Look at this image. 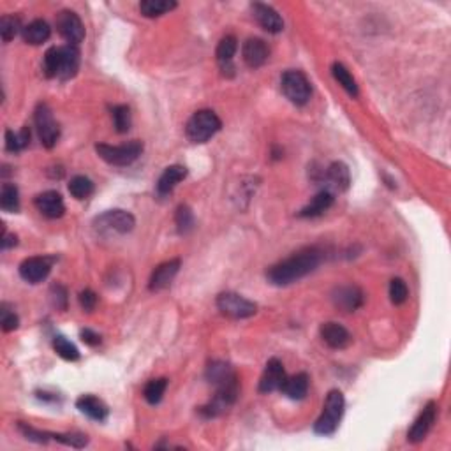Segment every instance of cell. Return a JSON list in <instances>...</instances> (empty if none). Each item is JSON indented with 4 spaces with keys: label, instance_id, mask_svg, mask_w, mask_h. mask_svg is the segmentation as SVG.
Wrapping results in <instances>:
<instances>
[{
    "label": "cell",
    "instance_id": "277c9868",
    "mask_svg": "<svg viewBox=\"0 0 451 451\" xmlns=\"http://www.w3.org/2000/svg\"><path fill=\"white\" fill-rule=\"evenodd\" d=\"M222 122L212 110H199L189 119L185 134L192 143H207L221 130Z\"/></svg>",
    "mask_w": 451,
    "mask_h": 451
},
{
    "label": "cell",
    "instance_id": "ac0fdd59",
    "mask_svg": "<svg viewBox=\"0 0 451 451\" xmlns=\"http://www.w3.org/2000/svg\"><path fill=\"white\" fill-rule=\"evenodd\" d=\"M237 50H238V42L235 35H226V37H222L221 42L217 44L215 57H217L219 67H221L224 76H233L235 74L233 57L235 53H237Z\"/></svg>",
    "mask_w": 451,
    "mask_h": 451
},
{
    "label": "cell",
    "instance_id": "7c38bea8",
    "mask_svg": "<svg viewBox=\"0 0 451 451\" xmlns=\"http://www.w3.org/2000/svg\"><path fill=\"white\" fill-rule=\"evenodd\" d=\"M286 379L287 375L286 371H284L282 361H279L277 358L268 359L263 375L259 379V391L261 393H272V391L282 390Z\"/></svg>",
    "mask_w": 451,
    "mask_h": 451
},
{
    "label": "cell",
    "instance_id": "f1b7e54d",
    "mask_svg": "<svg viewBox=\"0 0 451 451\" xmlns=\"http://www.w3.org/2000/svg\"><path fill=\"white\" fill-rule=\"evenodd\" d=\"M175 8L176 2H173V0H143L139 4V11L146 18H159V16L173 11Z\"/></svg>",
    "mask_w": 451,
    "mask_h": 451
},
{
    "label": "cell",
    "instance_id": "f35d334b",
    "mask_svg": "<svg viewBox=\"0 0 451 451\" xmlns=\"http://www.w3.org/2000/svg\"><path fill=\"white\" fill-rule=\"evenodd\" d=\"M409 296V289H407V284L402 279H393L390 282V300L393 305H402V303L407 300Z\"/></svg>",
    "mask_w": 451,
    "mask_h": 451
},
{
    "label": "cell",
    "instance_id": "52a82bcc",
    "mask_svg": "<svg viewBox=\"0 0 451 451\" xmlns=\"http://www.w3.org/2000/svg\"><path fill=\"white\" fill-rule=\"evenodd\" d=\"M217 309L231 319L253 318L257 312V305L237 293H221L217 296Z\"/></svg>",
    "mask_w": 451,
    "mask_h": 451
},
{
    "label": "cell",
    "instance_id": "1f68e13d",
    "mask_svg": "<svg viewBox=\"0 0 451 451\" xmlns=\"http://www.w3.org/2000/svg\"><path fill=\"white\" fill-rule=\"evenodd\" d=\"M166 388H168V379H152L150 382H146L145 390H143V397H145V400L150 405H157L164 397Z\"/></svg>",
    "mask_w": 451,
    "mask_h": 451
},
{
    "label": "cell",
    "instance_id": "83f0119b",
    "mask_svg": "<svg viewBox=\"0 0 451 451\" xmlns=\"http://www.w3.org/2000/svg\"><path fill=\"white\" fill-rule=\"evenodd\" d=\"M332 74H333V78L337 80V83L341 85L346 92L349 94V96L358 97V92H359L358 85H356V80L352 78V74L349 73L348 67H346L344 64H341V62H335V64L332 65Z\"/></svg>",
    "mask_w": 451,
    "mask_h": 451
},
{
    "label": "cell",
    "instance_id": "7402d4cb",
    "mask_svg": "<svg viewBox=\"0 0 451 451\" xmlns=\"http://www.w3.org/2000/svg\"><path fill=\"white\" fill-rule=\"evenodd\" d=\"M76 407L81 414L88 416L94 421H104L108 418V407L103 400H99L94 395H81L76 400Z\"/></svg>",
    "mask_w": 451,
    "mask_h": 451
},
{
    "label": "cell",
    "instance_id": "ffe728a7",
    "mask_svg": "<svg viewBox=\"0 0 451 451\" xmlns=\"http://www.w3.org/2000/svg\"><path fill=\"white\" fill-rule=\"evenodd\" d=\"M319 333H321V339L325 341V344L332 349H344L351 344V333L339 323H325Z\"/></svg>",
    "mask_w": 451,
    "mask_h": 451
},
{
    "label": "cell",
    "instance_id": "603a6c76",
    "mask_svg": "<svg viewBox=\"0 0 451 451\" xmlns=\"http://www.w3.org/2000/svg\"><path fill=\"white\" fill-rule=\"evenodd\" d=\"M185 176H187V169H185L184 166H168V168L162 171V175L159 176V180H157V192L161 196H168Z\"/></svg>",
    "mask_w": 451,
    "mask_h": 451
},
{
    "label": "cell",
    "instance_id": "b9f144b4",
    "mask_svg": "<svg viewBox=\"0 0 451 451\" xmlns=\"http://www.w3.org/2000/svg\"><path fill=\"white\" fill-rule=\"evenodd\" d=\"M51 300H53V305L57 309L65 310L67 309V289L64 286H60V284L53 286L51 287Z\"/></svg>",
    "mask_w": 451,
    "mask_h": 451
},
{
    "label": "cell",
    "instance_id": "7a4b0ae2",
    "mask_svg": "<svg viewBox=\"0 0 451 451\" xmlns=\"http://www.w3.org/2000/svg\"><path fill=\"white\" fill-rule=\"evenodd\" d=\"M321 250L316 247H309L295 253L287 259L280 261V263L273 264L266 270L268 282L273 286H289V284L296 282V280L303 279L314 272L321 263Z\"/></svg>",
    "mask_w": 451,
    "mask_h": 451
},
{
    "label": "cell",
    "instance_id": "6da1fadb",
    "mask_svg": "<svg viewBox=\"0 0 451 451\" xmlns=\"http://www.w3.org/2000/svg\"><path fill=\"white\" fill-rule=\"evenodd\" d=\"M207 379L215 386V395L207 405H203L199 413L205 418H215L226 413L237 402L240 384L237 372L226 361H212L207 367Z\"/></svg>",
    "mask_w": 451,
    "mask_h": 451
},
{
    "label": "cell",
    "instance_id": "8fae6325",
    "mask_svg": "<svg viewBox=\"0 0 451 451\" xmlns=\"http://www.w3.org/2000/svg\"><path fill=\"white\" fill-rule=\"evenodd\" d=\"M437 418V404L436 402H428L427 405L423 407L418 418L414 420L413 427L409 428V432H407V441L413 444L421 443V441L427 437V434L430 432V428L434 427Z\"/></svg>",
    "mask_w": 451,
    "mask_h": 451
},
{
    "label": "cell",
    "instance_id": "7bdbcfd3",
    "mask_svg": "<svg viewBox=\"0 0 451 451\" xmlns=\"http://www.w3.org/2000/svg\"><path fill=\"white\" fill-rule=\"evenodd\" d=\"M78 300H80L81 309L87 310V312H92V310L96 309V305H97V295L94 293L92 289L81 291L80 296H78Z\"/></svg>",
    "mask_w": 451,
    "mask_h": 451
},
{
    "label": "cell",
    "instance_id": "4dcf8cb0",
    "mask_svg": "<svg viewBox=\"0 0 451 451\" xmlns=\"http://www.w3.org/2000/svg\"><path fill=\"white\" fill-rule=\"evenodd\" d=\"M31 143V129L24 127L19 133H12V130H6V150L8 152H22L24 148H27Z\"/></svg>",
    "mask_w": 451,
    "mask_h": 451
},
{
    "label": "cell",
    "instance_id": "4316f807",
    "mask_svg": "<svg viewBox=\"0 0 451 451\" xmlns=\"http://www.w3.org/2000/svg\"><path fill=\"white\" fill-rule=\"evenodd\" d=\"M333 205V194L330 191H321L319 194H316L312 198V201L307 205L305 208H302L300 217H319L325 214L330 207Z\"/></svg>",
    "mask_w": 451,
    "mask_h": 451
},
{
    "label": "cell",
    "instance_id": "ee69618b",
    "mask_svg": "<svg viewBox=\"0 0 451 451\" xmlns=\"http://www.w3.org/2000/svg\"><path fill=\"white\" fill-rule=\"evenodd\" d=\"M81 341L85 342V344H88V346H97L101 342V337L97 335L96 332H92V330H81Z\"/></svg>",
    "mask_w": 451,
    "mask_h": 451
},
{
    "label": "cell",
    "instance_id": "f6af8a7d",
    "mask_svg": "<svg viewBox=\"0 0 451 451\" xmlns=\"http://www.w3.org/2000/svg\"><path fill=\"white\" fill-rule=\"evenodd\" d=\"M0 244H2V250H8V249H11V247H15V245L18 244V240H16L15 235H8L4 231V233H2V240H0Z\"/></svg>",
    "mask_w": 451,
    "mask_h": 451
},
{
    "label": "cell",
    "instance_id": "d590c367",
    "mask_svg": "<svg viewBox=\"0 0 451 451\" xmlns=\"http://www.w3.org/2000/svg\"><path fill=\"white\" fill-rule=\"evenodd\" d=\"M42 71L46 74V78H58V71H60V46H53L44 53L42 58Z\"/></svg>",
    "mask_w": 451,
    "mask_h": 451
},
{
    "label": "cell",
    "instance_id": "e575fe53",
    "mask_svg": "<svg viewBox=\"0 0 451 451\" xmlns=\"http://www.w3.org/2000/svg\"><path fill=\"white\" fill-rule=\"evenodd\" d=\"M111 119H113V126H115L117 133L124 134L130 129V110L126 104H119V106L111 108Z\"/></svg>",
    "mask_w": 451,
    "mask_h": 451
},
{
    "label": "cell",
    "instance_id": "ab89813d",
    "mask_svg": "<svg viewBox=\"0 0 451 451\" xmlns=\"http://www.w3.org/2000/svg\"><path fill=\"white\" fill-rule=\"evenodd\" d=\"M51 439L71 448H85L88 444V437L83 434H50Z\"/></svg>",
    "mask_w": 451,
    "mask_h": 451
},
{
    "label": "cell",
    "instance_id": "9c48e42d",
    "mask_svg": "<svg viewBox=\"0 0 451 451\" xmlns=\"http://www.w3.org/2000/svg\"><path fill=\"white\" fill-rule=\"evenodd\" d=\"M134 224H136V221L126 210H108L94 221L96 230L101 231V233L126 235L133 231Z\"/></svg>",
    "mask_w": 451,
    "mask_h": 451
},
{
    "label": "cell",
    "instance_id": "d6986e66",
    "mask_svg": "<svg viewBox=\"0 0 451 451\" xmlns=\"http://www.w3.org/2000/svg\"><path fill=\"white\" fill-rule=\"evenodd\" d=\"M180 259H169L166 263L159 264V266L153 270L152 277H150V291H162L166 287H169V284L173 282V279L176 277L180 270Z\"/></svg>",
    "mask_w": 451,
    "mask_h": 451
},
{
    "label": "cell",
    "instance_id": "74e56055",
    "mask_svg": "<svg viewBox=\"0 0 451 451\" xmlns=\"http://www.w3.org/2000/svg\"><path fill=\"white\" fill-rule=\"evenodd\" d=\"M22 25H19V19L16 16H2L0 19V35H2V41L9 42L11 39H15V35L18 34ZM24 31V28H22Z\"/></svg>",
    "mask_w": 451,
    "mask_h": 451
},
{
    "label": "cell",
    "instance_id": "5b68a950",
    "mask_svg": "<svg viewBox=\"0 0 451 451\" xmlns=\"http://www.w3.org/2000/svg\"><path fill=\"white\" fill-rule=\"evenodd\" d=\"M97 155L103 159L104 162L111 166H129L133 164L143 152L142 142H129L124 145H96Z\"/></svg>",
    "mask_w": 451,
    "mask_h": 451
},
{
    "label": "cell",
    "instance_id": "4fadbf2b",
    "mask_svg": "<svg viewBox=\"0 0 451 451\" xmlns=\"http://www.w3.org/2000/svg\"><path fill=\"white\" fill-rule=\"evenodd\" d=\"M332 300L342 312H355L364 305L365 295L358 286H341L333 291Z\"/></svg>",
    "mask_w": 451,
    "mask_h": 451
},
{
    "label": "cell",
    "instance_id": "8d00e7d4",
    "mask_svg": "<svg viewBox=\"0 0 451 451\" xmlns=\"http://www.w3.org/2000/svg\"><path fill=\"white\" fill-rule=\"evenodd\" d=\"M175 222L176 228H178V233L182 235H187L194 230V214H192V210L187 205H180V207L176 208Z\"/></svg>",
    "mask_w": 451,
    "mask_h": 451
},
{
    "label": "cell",
    "instance_id": "8992f818",
    "mask_svg": "<svg viewBox=\"0 0 451 451\" xmlns=\"http://www.w3.org/2000/svg\"><path fill=\"white\" fill-rule=\"evenodd\" d=\"M280 88H282L284 96L296 106L307 104L312 96L309 78L302 71H286L280 78Z\"/></svg>",
    "mask_w": 451,
    "mask_h": 451
},
{
    "label": "cell",
    "instance_id": "5bb4252c",
    "mask_svg": "<svg viewBox=\"0 0 451 451\" xmlns=\"http://www.w3.org/2000/svg\"><path fill=\"white\" fill-rule=\"evenodd\" d=\"M51 272V261L48 257H28L19 264V275L25 282L39 284Z\"/></svg>",
    "mask_w": 451,
    "mask_h": 451
},
{
    "label": "cell",
    "instance_id": "44dd1931",
    "mask_svg": "<svg viewBox=\"0 0 451 451\" xmlns=\"http://www.w3.org/2000/svg\"><path fill=\"white\" fill-rule=\"evenodd\" d=\"M78 69H80V50L73 44H65L60 46V71H58V78L60 80H71L76 76Z\"/></svg>",
    "mask_w": 451,
    "mask_h": 451
},
{
    "label": "cell",
    "instance_id": "9a60e30c",
    "mask_svg": "<svg viewBox=\"0 0 451 451\" xmlns=\"http://www.w3.org/2000/svg\"><path fill=\"white\" fill-rule=\"evenodd\" d=\"M241 57H244V62L249 65L250 69H259L261 65L266 64L268 57H270V50H268L266 42L263 39L250 37L244 42Z\"/></svg>",
    "mask_w": 451,
    "mask_h": 451
},
{
    "label": "cell",
    "instance_id": "836d02e7",
    "mask_svg": "<svg viewBox=\"0 0 451 451\" xmlns=\"http://www.w3.org/2000/svg\"><path fill=\"white\" fill-rule=\"evenodd\" d=\"M53 349L60 358L67 359V361H76V359H80V351H78L76 346L62 335L53 339Z\"/></svg>",
    "mask_w": 451,
    "mask_h": 451
},
{
    "label": "cell",
    "instance_id": "cb8c5ba5",
    "mask_svg": "<svg viewBox=\"0 0 451 451\" xmlns=\"http://www.w3.org/2000/svg\"><path fill=\"white\" fill-rule=\"evenodd\" d=\"M325 178L330 187L339 192L348 191L349 184H351V175H349V169L344 162H332L326 169Z\"/></svg>",
    "mask_w": 451,
    "mask_h": 451
},
{
    "label": "cell",
    "instance_id": "e0dca14e",
    "mask_svg": "<svg viewBox=\"0 0 451 451\" xmlns=\"http://www.w3.org/2000/svg\"><path fill=\"white\" fill-rule=\"evenodd\" d=\"M34 205L48 219H60L65 214L64 199H62V196L57 191H46L35 196Z\"/></svg>",
    "mask_w": 451,
    "mask_h": 451
},
{
    "label": "cell",
    "instance_id": "d4e9b609",
    "mask_svg": "<svg viewBox=\"0 0 451 451\" xmlns=\"http://www.w3.org/2000/svg\"><path fill=\"white\" fill-rule=\"evenodd\" d=\"M309 375L305 372H300L293 377H287L280 391L291 400H303L307 397V391H309Z\"/></svg>",
    "mask_w": 451,
    "mask_h": 451
},
{
    "label": "cell",
    "instance_id": "f546056e",
    "mask_svg": "<svg viewBox=\"0 0 451 451\" xmlns=\"http://www.w3.org/2000/svg\"><path fill=\"white\" fill-rule=\"evenodd\" d=\"M0 208L8 214H16L19 210V192L15 184H4L0 191Z\"/></svg>",
    "mask_w": 451,
    "mask_h": 451
},
{
    "label": "cell",
    "instance_id": "ba28073f",
    "mask_svg": "<svg viewBox=\"0 0 451 451\" xmlns=\"http://www.w3.org/2000/svg\"><path fill=\"white\" fill-rule=\"evenodd\" d=\"M35 127H37L39 139H41L42 146L46 148H53L57 145L58 138H60V127L55 122L53 113H51L50 106L44 103H41L35 110Z\"/></svg>",
    "mask_w": 451,
    "mask_h": 451
},
{
    "label": "cell",
    "instance_id": "2e32d148",
    "mask_svg": "<svg viewBox=\"0 0 451 451\" xmlns=\"http://www.w3.org/2000/svg\"><path fill=\"white\" fill-rule=\"evenodd\" d=\"M250 8H253V15L254 18H256V22L264 31L270 32V34H279V32L284 31L282 18H280V15L272 6L256 2V4H253Z\"/></svg>",
    "mask_w": 451,
    "mask_h": 451
},
{
    "label": "cell",
    "instance_id": "484cf974",
    "mask_svg": "<svg viewBox=\"0 0 451 451\" xmlns=\"http://www.w3.org/2000/svg\"><path fill=\"white\" fill-rule=\"evenodd\" d=\"M22 35H24L25 42L39 46V44H42V42H46L50 39L51 28L44 19H34L27 27H24Z\"/></svg>",
    "mask_w": 451,
    "mask_h": 451
},
{
    "label": "cell",
    "instance_id": "3957f363",
    "mask_svg": "<svg viewBox=\"0 0 451 451\" xmlns=\"http://www.w3.org/2000/svg\"><path fill=\"white\" fill-rule=\"evenodd\" d=\"M346 400L342 391L332 390L326 397L325 407H323L321 416L318 418V421L314 423V432L319 434V436H332L335 434V430L339 428L342 420V414H344Z\"/></svg>",
    "mask_w": 451,
    "mask_h": 451
},
{
    "label": "cell",
    "instance_id": "60d3db41",
    "mask_svg": "<svg viewBox=\"0 0 451 451\" xmlns=\"http://www.w3.org/2000/svg\"><path fill=\"white\" fill-rule=\"evenodd\" d=\"M18 316L15 312H11L6 305H2V310H0V325H2V330L4 332H12V330L18 328Z\"/></svg>",
    "mask_w": 451,
    "mask_h": 451
},
{
    "label": "cell",
    "instance_id": "d6a6232c",
    "mask_svg": "<svg viewBox=\"0 0 451 451\" xmlns=\"http://www.w3.org/2000/svg\"><path fill=\"white\" fill-rule=\"evenodd\" d=\"M69 192L73 198L87 199L88 196L94 192L92 180L87 178V176H83V175L74 176V178H71V182H69Z\"/></svg>",
    "mask_w": 451,
    "mask_h": 451
},
{
    "label": "cell",
    "instance_id": "30bf717a",
    "mask_svg": "<svg viewBox=\"0 0 451 451\" xmlns=\"http://www.w3.org/2000/svg\"><path fill=\"white\" fill-rule=\"evenodd\" d=\"M55 24H57L58 34L67 41V44L78 46V44L85 39L83 22H81L80 16H78L74 11H60L57 15Z\"/></svg>",
    "mask_w": 451,
    "mask_h": 451
}]
</instances>
